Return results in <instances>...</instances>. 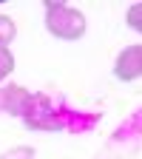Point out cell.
Returning <instances> with one entry per match:
<instances>
[{"label": "cell", "mask_w": 142, "mask_h": 159, "mask_svg": "<svg viewBox=\"0 0 142 159\" xmlns=\"http://www.w3.org/2000/svg\"><path fill=\"white\" fill-rule=\"evenodd\" d=\"M14 54L11 48H0V85H6L9 83V77L14 74Z\"/></svg>", "instance_id": "5"}, {"label": "cell", "mask_w": 142, "mask_h": 159, "mask_svg": "<svg viewBox=\"0 0 142 159\" xmlns=\"http://www.w3.org/2000/svg\"><path fill=\"white\" fill-rule=\"evenodd\" d=\"M17 37V26L9 14H0V48H9V43Z\"/></svg>", "instance_id": "4"}, {"label": "cell", "mask_w": 142, "mask_h": 159, "mask_svg": "<svg viewBox=\"0 0 142 159\" xmlns=\"http://www.w3.org/2000/svg\"><path fill=\"white\" fill-rule=\"evenodd\" d=\"M0 159H34V148L31 145H14V148L0 153Z\"/></svg>", "instance_id": "6"}, {"label": "cell", "mask_w": 142, "mask_h": 159, "mask_svg": "<svg viewBox=\"0 0 142 159\" xmlns=\"http://www.w3.org/2000/svg\"><path fill=\"white\" fill-rule=\"evenodd\" d=\"M46 29H48L51 37L66 40V43H74V40L85 37L88 23H85V14L80 11L77 6L48 0V3H46Z\"/></svg>", "instance_id": "1"}, {"label": "cell", "mask_w": 142, "mask_h": 159, "mask_svg": "<svg viewBox=\"0 0 142 159\" xmlns=\"http://www.w3.org/2000/svg\"><path fill=\"white\" fill-rule=\"evenodd\" d=\"M139 74H142V46L134 43V46H125L117 54L114 77L122 80V83H134V80H139Z\"/></svg>", "instance_id": "3"}, {"label": "cell", "mask_w": 142, "mask_h": 159, "mask_svg": "<svg viewBox=\"0 0 142 159\" xmlns=\"http://www.w3.org/2000/svg\"><path fill=\"white\" fill-rule=\"evenodd\" d=\"M31 99H34V94L26 91L23 85L6 83V85H0V114H11V116L23 119L31 108Z\"/></svg>", "instance_id": "2"}, {"label": "cell", "mask_w": 142, "mask_h": 159, "mask_svg": "<svg viewBox=\"0 0 142 159\" xmlns=\"http://www.w3.org/2000/svg\"><path fill=\"white\" fill-rule=\"evenodd\" d=\"M139 11H142V6H139V3H134V6H131V11H128V26H131L134 31H139Z\"/></svg>", "instance_id": "7"}]
</instances>
